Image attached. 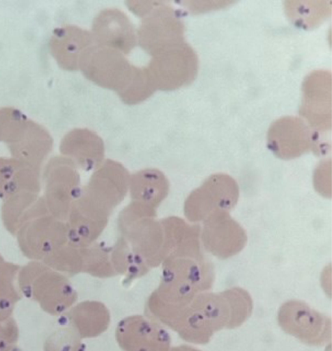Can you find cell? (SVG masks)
Instances as JSON below:
<instances>
[{"label": "cell", "mask_w": 332, "mask_h": 351, "mask_svg": "<svg viewBox=\"0 0 332 351\" xmlns=\"http://www.w3.org/2000/svg\"><path fill=\"white\" fill-rule=\"evenodd\" d=\"M129 8L142 19L138 43L151 56L185 41V26L176 10L164 1H127Z\"/></svg>", "instance_id": "6da1fadb"}, {"label": "cell", "mask_w": 332, "mask_h": 351, "mask_svg": "<svg viewBox=\"0 0 332 351\" xmlns=\"http://www.w3.org/2000/svg\"><path fill=\"white\" fill-rule=\"evenodd\" d=\"M146 68L157 89L173 90L195 80L199 60L193 48L183 41L153 56Z\"/></svg>", "instance_id": "7a4b0ae2"}, {"label": "cell", "mask_w": 332, "mask_h": 351, "mask_svg": "<svg viewBox=\"0 0 332 351\" xmlns=\"http://www.w3.org/2000/svg\"><path fill=\"white\" fill-rule=\"evenodd\" d=\"M23 289L42 298L50 313L60 314L75 303L77 294L68 279L47 265L31 262L20 272Z\"/></svg>", "instance_id": "3957f363"}, {"label": "cell", "mask_w": 332, "mask_h": 351, "mask_svg": "<svg viewBox=\"0 0 332 351\" xmlns=\"http://www.w3.org/2000/svg\"><path fill=\"white\" fill-rule=\"evenodd\" d=\"M134 68L123 53L95 44L86 51L79 64L87 79L117 94L129 82Z\"/></svg>", "instance_id": "277c9868"}, {"label": "cell", "mask_w": 332, "mask_h": 351, "mask_svg": "<svg viewBox=\"0 0 332 351\" xmlns=\"http://www.w3.org/2000/svg\"><path fill=\"white\" fill-rule=\"evenodd\" d=\"M239 186L230 176L216 173L210 176L186 200L184 213L193 222L204 221L216 210L233 209L239 198Z\"/></svg>", "instance_id": "5b68a950"}, {"label": "cell", "mask_w": 332, "mask_h": 351, "mask_svg": "<svg viewBox=\"0 0 332 351\" xmlns=\"http://www.w3.org/2000/svg\"><path fill=\"white\" fill-rule=\"evenodd\" d=\"M44 201L49 211L62 221L80 195L79 177L76 165L68 158L55 157L44 172Z\"/></svg>", "instance_id": "8992f818"}, {"label": "cell", "mask_w": 332, "mask_h": 351, "mask_svg": "<svg viewBox=\"0 0 332 351\" xmlns=\"http://www.w3.org/2000/svg\"><path fill=\"white\" fill-rule=\"evenodd\" d=\"M319 134L302 119L283 117L274 121L268 132V148L279 158L290 160L309 151H321Z\"/></svg>", "instance_id": "52a82bcc"}, {"label": "cell", "mask_w": 332, "mask_h": 351, "mask_svg": "<svg viewBox=\"0 0 332 351\" xmlns=\"http://www.w3.org/2000/svg\"><path fill=\"white\" fill-rule=\"evenodd\" d=\"M16 235L22 252L35 261L44 260L68 240L66 224L50 213L26 222Z\"/></svg>", "instance_id": "ba28073f"}, {"label": "cell", "mask_w": 332, "mask_h": 351, "mask_svg": "<svg viewBox=\"0 0 332 351\" xmlns=\"http://www.w3.org/2000/svg\"><path fill=\"white\" fill-rule=\"evenodd\" d=\"M300 114L318 134L331 128V73L317 70L310 73L302 85Z\"/></svg>", "instance_id": "9c48e42d"}, {"label": "cell", "mask_w": 332, "mask_h": 351, "mask_svg": "<svg viewBox=\"0 0 332 351\" xmlns=\"http://www.w3.org/2000/svg\"><path fill=\"white\" fill-rule=\"evenodd\" d=\"M115 338L123 351H170L171 348L165 328L147 315H133L120 320Z\"/></svg>", "instance_id": "30bf717a"}, {"label": "cell", "mask_w": 332, "mask_h": 351, "mask_svg": "<svg viewBox=\"0 0 332 351\" xmlns=\"http://www.w3.org/2000/svg\"><path fill=\"white\" fill-rule=\"evenodd\" d=\"M201 240L207 252L218 258L227 259L243 250L247 235L229 211L220 210L203 221Z\"/></svg>", "instance_id": "8fae6325"}, {"label": "cell", "mask_w": 332, "mask_h": 351, "mask_svg": "<svg viewBox=\"0 0 332 351\" xmlns=\"http://www.w3.org/2000/svg\"><path fill=\"white\" fill-rule=\"evenodd\" d=\"M109 210L85 191L74 202L66 223L69 243L85 247L105 226Z\"/></svg>", "instance_id": "7c38bea8"}, {"label": "cell", "mask_w": 332, "mask_h": 351, "mask_svg": "<svg viewBox=\"0 0 332 351\" xmlns=\"http://www.w3.org/2000/svg\"><path fill=\"white\" fill-rule=\"evenodd\" d=\"M95 45L128 54L138 43L137 32L127 16L117 8L101 10L94 19L91 32Z\"/></svg>", "instance_id": "4fadbf2b"}, {"label": "cell", "mask_w": 332, "mask_h": 351, "mask_svg": "<svg viewBox=\"0 0 332 351\" xmlns=\"http://www.w3.org/2000/svg\"><path fill=\"white\" fill-rule=\"evenodd\" d=\"M98 168L85 191L110 211L124 197L129 178L125 168L115 161L106 160Z\"/></svg>", "instance_id": "5bb4252c"}, {"label": "cell", "mask_w": 332, "mask_h": 351, "mask_svg": "<svg viewBox=\"0 0 332 351\" xmlns=\"http://www.w3.org/2000/svg\"><path fill=\"white\" fill-rule=\"evenodd\" d=\"M94 45L88 31L75 25H65L53 32L50 40V51L58 64L64 69H79L86 51Z\"/></svg>", "instance_id": "9a60e30c"}, {"label": "cell", "mask_w": 332, "mask_h": 351, "mask_svg": "<svg viewBox=\"0 0 332 351\" xmlns=\"http://www.w3.org/2000/svg\"><path fill=\"white\" fill-rule=\"evenodd\" d=\"M60 148L67 158L86 170L98 168L104 156L103 140L87 128L70 131L62 138Z\"/></svg>", "instance_id": "2e32d148"}, {"label": "cell", "mask_w": 332, "mask_h": 351, "mask_svg": "<svg viewBox=\"0 0 332 351\" xmlns=\"http://www.w3.org/2000/svg\"><path fill=\"white\" fill-rule=\"evenodd\" d=\"M53 145L49 132L31 121L27 123L18 136L8 143L14 158L38 169L51 152Z\"/></svg>", "instance_id": "e0dca14e"}, {"label": "cell", "mask_w": 332, "mask_h": 351, "mask_svg": "<svg viewBox=\"0 0 332 351\" xmlns=\"http://www.w3.org/2000/svg\"><path fill=\"white\" fill-rule=\"evenodd\" d=\"M38 169L14 158H0V198L4 199L20 193H38Z\"/></svg>", "instance_id": "ac0fdd59"}, {"label": "cell", "mask_w": 332, "mask_h": 351, "mask_svg": "<svg viewBox=\"0 0 332 351\" xmlns=\"http://www.w3.org/2000/svg\"><path fill=\"white\" fill-rule=\"evenodd\" d=\"M47 213L50 212L44 197L38 193L23 192L4 199L1 217L8 230L16 234L26 222Z\"/></svg>", "instance_id": "d6986e66"}, {"label": "cell", "mask_w": 332, "mask_h": 351, "mask_svg": "<svg viewBox=\"0 0 332 351\" xmlns=\"http://www.w3.org/2000/svg\"><path fill=\"white\" fill-rule=\"evenodd\" d=\"M68 318L74 334L79 339L101 335L108 328L111 321L106 306L94 300L77 304L69 311Z\"/></svg>", "instance_id": "ffe728a7"}, {"label": "cell", "mask_w": 332, "mask_h": 351, "mask_svg": "<svg viewBox=\"0 0 332 351\" xmlns=\"http://www.w3.org/2000/svg\"><path fill=\"white\" fill-rule=\"evenodd\" d=\"M131 197L136 203L154 208L166 197L168 183L166 177L155 169H146L129 178Z\"/></svg>", "instance_id": "44dd1931"}, {"label": "cell", "mask_w": 332, "mask_h": 351, "mask_svg": "<svg viewBox=\"0 0 332 351\" xmlns=\"http://www.w3.org/2000/svg\"><path fill=\"white\" fill-rule=\"evenodd\" d=\"M290 5L285 3V10L288 17L296 25L303 26L305 28L314 27L319 25L331 14V5L329 1H311L309 5V1H294L296 5H293L291 1H287Z\"/></svg>", "instance_id": "7402d4cb"}, {"label": "cell", "mask_w": 332, "mask_h": 351, "mask_svg": "<svg viewBox=\"0 0 332 351\" xmlns=\"http://www.w3.org/2000/svg\"><path fill=\"white\" fill-rule=\"evenodd\" d=\"M156 90L148 69L135 66L129 82L118 95L124 103L134 105L147 99Z\"/></svg>", "instance_id": "603a6c76"}, {"label": "cell", "mask_w": 332, "mask_h": 351, "mask_svg": "<svg viewBox=\"0 0 332 351\" xmlns=\"http://www.w3.org/2000/svg\"><path fill=\"white\" fill-rule=\"evenodd\" d=\"M3 259H2L1 256H0V264H1V263H3Z\"/></svg>", "instance_id": "cb8c5ba5"}]
</instances>
